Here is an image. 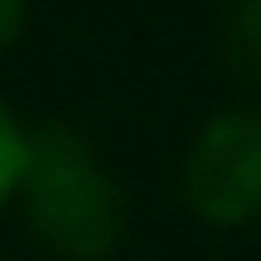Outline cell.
<instances>
[{
  "mask_svg": "<svg viewBox=\"0 0 261 261\" xmlns=\"http://www.w3.org/2000/svg\"><path fill=\"white\" fill-rule=\"evenodd\" d=\"M18 215L58 261H111L128 244V186L75 122H35L23 157Z\"/></svg>",
  "mask_w": 261,
  "mask_h": 261,
  "instance_id": "cell-1",
  "label": "cell"
},
{
  "mask_svg": "<svg viewBox=\"0 0 261 261\" xmlns=\"http://www.w3.org/2000/svg\"><path fill=\"white\" fill-rule=\"evenodd\" d=\"M180 203L215 232L261 221V99L221 105L180 157Z\"/></svg>",
  "mask_w": 261,
  "mask_h": 261,
  "instance_id": "cell-2",
  "label": "cell"
},
{
  "mask_svg": "<svg viewBox=\"0 0 261 261\" xmlns=\"http://www.w3.org/2000/svg\"><path fill=\"white\" fill-rule=\"evenodd\" d=\"M221 64L238 87L261 93V0H221Z\"/></svg>",
  "mask_w": 261,
  "mask_h": 261,
  "instance_id": "cell-3",
  "label": "cell"
},
{
  "mask_svg": "<svg viewBox=\"0 0 261 261\" xmlns=\"http://www.w3.org/2000/svg\"><path fill=\"white\" fill-rule=\"evenodd\" d=\"M23 157H29V122L0 99V215L18 209V186H23Z\"/></svg>",
  "mask_w": 261,
  "mask_h": 261,
  "instance_id": "cell-4",
  "label": "cell"
},
{
  "mask_svg": "<svg viewBox=\"0 0 261 261\" xmlns=\"http://www.w3.org/2000/svg\"><path fill=\"white\" fill-rule=\"evenodd\" d=\"M23 23H29V0H0V58L23 41Z\"/></svg>",
  "mask_w": 261,
  "mask_h": 261,
  "instance_id": "cell-5",
  "label": "cell"
}]
</instances>
